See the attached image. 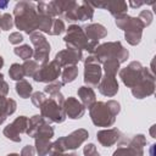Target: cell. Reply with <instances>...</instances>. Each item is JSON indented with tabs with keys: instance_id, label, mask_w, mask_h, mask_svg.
<instances>
[{
	"instance_id": "cell-1",
	"label": "cell",
	"mask_w": 156,
	"mask_h": 156,
	"mask_svg": "<svg viewBox=\"0 0 156 156\" xmlns=\"http://www.w3.org/2000/svg\"><path fill=\"white\" fill-rule=\"evenodd\" d=\"M15 23L21 30L27 34L34 33L39 27V15L35 10V5L28 1H20L15 6Z\"/></svg>"
},
{
	"instance_id": "cell-2",
	"label": "cell",
	"mask_w": 156,
	"mask_h": 156,
	"mask_svg": "<svg viewBox=\"0 0 156 156\" xmlns=\"http://www.w3.org/2000/svg\"><path fill=\"white\" fill-rule=\"evenodd\" d=\"M63 41L66 43L67 48L77 49V50H87L90 54H94L95 49L98 48L99 43L89 40L83 30L82 27L72 24L67 28V34L63 38Z\"/></svg>"
},
{
	"instance_id": "cell-3",
	"label": "cell",
	"mask_w": 156,
	"mask_h": 156,
	"mask_svg": "<svg viewBox=\"0 0 156 156\" xmlns=\"http://www.w3.org/2000/svg\"><path fill=\"white\" fill-rule=\"evenodd\" d=\"M116 24L118 28L124 30V38L130 45H138L140 43L143 28H145V26L138 17L122 15L116 18Z\"/></svg>"
},
{
	"instance_id": "cell-4",
	"label": "cell",
	"mask_w": 156,
	"mask_h": 156,
	"mask_svg": "<svg viewBox=\"0 0 156 156\" xmlns=\"http://www.w3.org/2000/svg\"><path fill=\"white\" fill-rule=\"evenodd\" d=\"M93 55L95 56L99 63H104L106 60H110V58H117L119 63H122L127 61L129 52L126 48H123V45L119 41H108V43L98 45Z\"/></svg>"
},
{
	"instance_id": "cell-5",
	"label": "cell",
	"mask_w": 156,
	"mask_h": 156,
	"mask_svg": "<svg viewBox=\"0 0 156 156\" xmlns=\"http://www.w3.org/2000/svg\"><path fill=\"white\" fill-rule=\"evenodd\" d=\"M89 138L88 130L80 128L72 132L69 135L58 138L55 143H52L51 152H65L67 150H74L79 147L87 139Z\"/></svg>"
},
{
	"instance_id": "cell-6",
	"label": "cell",
	"mask_w": 156,
	"mask_h": 156,
	"mask_svg": "<svg viewBox=\"0 0 156 156\" xmlns=\"http://www.w3.org/2000/svg\"><path fill=\"white\" fill-rule=\"evenodd\" d=\"M89 115L93 123L98 127H111L115 123L117 116L112 112L107 104L102 101L94 102L89 107Z\"/></svg>"
},
{
	"instance_id": "cell-7",
	"label": "cell",
	"mask_w": 156,
	"mask_h": 156,
	"mask_svg": "<svg viewBox=\"0 0 156 156\" xmlns=\"http://www.w3.org/2000/svg\"><path fill=\"white\" fill-rule=\"evenodd\" d=\"M147 72H149V69L146 67H143L140 62L133 61L127 67H124L119 71V77L122 79V82L124 83V85L132 89L136 84L140 83V80L145 77V74Z\"/></svg>"
},
{
	"instance_id": "cell-8",
	"label": "cell",
	"mask_w": 156,
	"mask_h": 156,
	"mask_svg": "<svg viewBox=\"0 0 156 156\" xmlns=\"http://www.w3.org/2000/svg\"><path fill=\"white\" fill-rule=\"evenodd\" d=\"M39 108H40V115L46 122L62 123L66 119V113L63 111L62 105H60L52 98H46Z\"/></svg>"
},
{
	"instance_id": "cell-9",
	"label": "cell",
	"mask_w": 156,
	"mask_h": 156,
	"mask_svg": "<svg viewBox=\"0 0 156 156\" xmlns=\"http://www.w3.org/2000/svg\"><path fill=\"white\" fill-rule=\"evenodd\" d=\"M29 38H30L32 44L34 45V50H33L34 51V54H33L34 61L41 66L48 63L49 62V54H50V44L46 40V38L38 32L29 34Z\"/></svg>"
},
{
	"instance_id": "cell-10",
	"label": "cell",
	"mask_w": 156,
	"mask_h": 156,
	"mask_svg": "<svg viewBox=\"0 0 156 156\" xmlns=\"http://www.w3.org/2000/svg\"><path fill=\"white\" fill-rule=\"evenodd\" d=\"M102 68L94 55H90L84 61V83L88 87H98L101 80Z\"/></svg>"
},
{
	"instance_id": "cell-11",
	"label": "cell",
	"mask_w": 156,
	"mask_h": 156,
	"mask_svg": "<svg viewBox=\"0 0 156 156\" xmlns=\"http://www.w3.org/2000/svg\"><path fill=\"white\" fill-rule=\"evenodd\" d=\"M146 145V139L143 134L134 135L127 146L118 147L112 156H143L144 155V146Z\"/></svg>"
},
{
	"instance_id": "cell-12",
	"label": "cell",
	"mask_w": 156,
	"mask_h": 156,
	"mask_svg": "<svg viewBox=\"0 0 156 156\" xmlns=\"http://www.w3.org/2000/svg\"><path fill=\"white\" fill-rule=\"evenodd\" d=\"M61 68L62 67L55 60H52V61L43 65L38 69V72L34 74L33 79L39 83H52L61 76V72H62Z\"/></svg>"
},
{
	"instance_id": "cell-13",
	"label": "cell",
	"mask_w": 156,
	"mask_h": 156,
	"mask_svg": "<svg viewBox=\"0 0 156 156\" xmlns=\"http://www.w3.org/2000/svg\"><path fill=\"white\" fill-rule=\"evenodd\" d=\"M93 15H94L93 6L89 2L83 1L82 4L76 2V5L63 15V17L67 21L74 22V21H87V20H90L93 17Z\"/></svg>"
},
{
	"instance_id": "cell-14",
	"label": "cell",
	"mask_w": 156,
	"mask_h": 156,
	"mask_svg": "<svg viewBox=\"0 0 156 156\" xmlns=\"http://www.w3.org/2000/svg\"><path fill=\"white\" fill-rule=\"evenodd\" d=\"M27 127H28V118L26 116H20L12 123H10L4 128V135L15 143H20L21 134L26 133Z\"/></svg>"
},
{
	"instance_id": "cell-15",
	"label": "cell",
	"mask_w": 156,
	"mask_h": 156,
	"mask_svg": "<svg viewBox=\"0 0 156 156\" xmlns=\"http://www.w3.org/2000/svg\"><path fill=\"white\" fill-rule=\"evenodd\" d=\"M154 91H155V76L152 71L149 69V72L140 80V83L136 84L134 88H132V94L136 99H144L152 95Z\"/></svg>"
},
{
	"instance_id": "cell-16",
	"label": "cell",
	"mask_w": 156,
	"mask_h": 156,
	"mask_svg": "<svg viewBox=\"0 0 156 156\" xmlns=\"http://www.w3.org/2000/svg\"><path fill=\"white\" fill-rule=\"evenodd\" d=\"M83 58L82 51L77 49H71L67 48L65 50H61L56 54L55 61L61 66V67H67V66H76L80 60Z\"/></svg>"
},
{
	"instance_id": "cell-17",
	"label": "cell",
	"mask_w": 156,
	"mask_h": 156,
	"mask_svg": "<svg viewBox=\"0 0 156 156\" xmlns=\"http://www.w3.org/2000/svg\"><path fill=\"white\" fill-rule=\"evenodd\" d=\"M63 111L66 113L67 117L72 118V119H79L84 116L85 112V107L82 105L80 101H78L76 98L69 96L67 99H65L63 102Z\"/></svg>"
},
{
	"instance_id": "cell-18",
	"label": "cell",
	"mask_w": 156,
	"mask_h": 156,
	"mask_svg": "<svg viewBox=\"0 0 156 156\" xmlns=\"http://www.w3.org/2000/svg\"><path fill=\"white\" fill-rule=\"evenodd\" d=\"M122 136H123V134L117 128L102 129V130H99L96 133L98 141L105 147H110V146L115 145L116 143H118L122 139Z\"/></svg>"
},
{
	"instance_id": "cell-19",
	"label": "cell",
	"mask_w": 156,
	"mask_h": 156,
	"mask_svg": "<svg viewBox=\"0 0 156 156\" xmlns=\"http://www.w3.org/2000/svg\"><path fill=\"white\" fill-rule=\"evenodd\" d=\"M100 94L107 98H112L118 93V82L116 79V76H108L105 74L101 77V80L98 85Z\"/></svg>"
},
{
	"instance_id": "cell-20",
	"label": "cell",
	"mask_w": 156,
	"mask_h": 156,
	"mask_svg": "<svg viewBox=\"0 0 156 156\" xmlns=\"http://www.w3.org/2000/svg\"><path fill=\"white\" fill-rule=\"evenodd\" d=\"M83 30L87 38L93 41H99V39H102L107 35V29L102 24H99V23H91L87 26Z\"/></svg>"
},
{
	"instance_id": "cell-21",
	"label": "cell",
	"mask_w": 156,
	"mask_h": 156,
	"mask_svg": "<svg viewBox=\"0 0 156 156\" xmlns=\"http://www.w3.org/2000/svg\"><path fill=\"white\" fill-rule=\"evenodd\" d=\"M16 107L17 104L15 100L0 96V124L4 123V121L16 111Z\"/></svg>"
},
{
	"instance_id": "cell-22",
	"label": "cell",
	"mask_w": 156,
	"mask_h": 156,
	"mask_svg": "<svg viewBox=\"0 0 156 156\" xmlns=\"http://www.w3.org/2000/svg\"><path fill=\"white\" fill-rule=\"evenodd\" d=\"M78 96L84 107L89 108L94 102H96L95 93H94L93 88H90V87H80L78 89Z\"/></svg>"
},
{
	"instance_id": "cell-23",
	"label": "cell",
	"mask_w": 156,
	"mask_h": 156,
	"mask_svg": "<svg viewBox=\"0 0 156 156\" xmlns=\"http://www.w3.org/2000/svg\"><path fill=\"white\" fill-rule=\"evenodd\" d=\"M45 123H46V121L43 118L41 115H34L33 117L28 118V127H27L26 133H27L29 136L34 138L35 134L38 133V130H39V129L41 128V126H44Z\"/></svg>"
},
{
	"instance_id": "cell-24",
	"label": "cell",
	"mask_w": 156,
	"mask_h": 156,
	"mask_svg": "<svg viewBox=\"0 0 156 156\" xmlns=\"http://www.w3.org/2000/svg\"><path fill=\"white\" fill-rule=\"evenodd\" d=\"M104 9H107L111 15H113L116 18L126 15L127 12V4L124 1H105Z\"/></svg>"
},
{
	"instance_id": "cell-25",
	"label": "cell",
	"mask_w": 156,
	"mask_h": 156,
	"mask_svg": "<svg viewBox=\"0 0 156 156\" xmlns=\"http://www.w3.org/2000/svg\"><path fill=\"white\" fill-rule=\"evenodd\" d=\"M35 139V150L39 156H46L49 152H51L52 143L50 139L45 138H34Z\"/></svg>"
},
{
	"instance_id": "cell-26",
	"label": "cell",
	"mask_w": 156,
	"mask_h": 156,
	"mask_svg": "<svg viewBox=\"0 0 156 156\" xmlns=\"http://www.w3.org/2000/svg\"><path fill=\"white\" fill-rule=\"evenodd\" d=\"M16 93L20 95V98L22 99H28L30 98V95L33 94V87L29 84V82L22 79L20 82H17L16 84Z\"/></svg>"
},
{
	"instance_id": "cell-27",
	"label": "cell",
	"mask_w": 156,
	"mask_h": 156,
	"mask_svg": "<svg viewBox=\"0 0 156 156\" xmlns=\"http://www.w3.org/2000/svg\"><path fill=\"white\" fill-rule=\"evenodd\" d=\"M78 76V67L77 66H67L62 72H61V77H62V84H68L72 83Z\"/></svg>"
},
{
	"instance_id": "cell-28",
	"label": "cell",
	"mask_w": 156,
	"mask_h": 156,
	"mask_svg": "<svg viewBox=\"0 0 156 156\" xmlns=\"http://www.w3.org/2000/svg\"><path fill=\"white\" fill-rule=\"evenodd\" d=\"M119 61L117 58H110V60H106L102 66H104V71H105V74H108V76H116V73L118 72L119 69Z\"/></svg>"
},
{
	"instance_id": "cell-29",
	"label": "cell",
	"mask_w": 156,
	"mask_h": 156,
	"mask_svg": "<svg viewBox=\"0 0 156 156\" xmlns=\"http://www.w3.org/2000/svg\"><path fill=\"white\" fill-rule=\"evenodd\" d=\"M13 52H15L20 58H22V60H24V61L29 60V58L33 56V54H34L33 49H32L28 44H23V45H21V46H16L15 50H13Z\"/></svg>"
},
{
	"instance_id": "cell-30",
	"label": "cell",
	"mask_w": 156,
	"mask_h": 156,
	"mask_svg": "<svg viewBox=\"0 0 156 156\" xmlns=\"http://www.w3.org/2000/svg\"><path fill=\"white\" fill-rule=\"evenodd\" d=\"M9 76H10V78L11 79H13V80H22L23 78H24V69H23V66L22 65H20V63H13L11 67H10V69H9Z\"/></svg>"
},
{
	"instance_id": "cell-31",
	"label": "cell",
	"mask_w": 156,
	"mask_h": 156,
	"mask_svg": "<svg viewBox=\"0 0 156 156\" xmlns=\"http://www.w3.org/2000/svg\"><path fill=\"white\" fill-rule=\"evenodd\" d=\"M23 66V69H24V74L27 77H34V74L38 72V69L40 68L39 63L35 62V61H32V60H27L24 61V63L22 65Z\"/></svg>"
},
{
	"instance_id": "cell-32",
	"label": "cell",
	"mask_w": 156,
	"mask_h": 156,
	"mask_svg": "<svg viewBox=\"0 0 156 156\" xmlns=\"http://www.w3.org/2000/svg\"><path fill=\"white\" fill-rule=\"evenodd\" d=\"M52 136H54V129L46 122L44 126H41V128L38 130V133L35 134L34 138H45V139H50L51 140Z\"/></svg>"
},
{
	"instance_id": "cell-33",
	"label": "cell",
	"mask_w": 156,
	"mask_h": 156,
	"mask_svg": "<svg viewBox=\"0 0 156 156\" xmlns=\"http://www.w3.org/2000/svg\"><path fill=\"white\" fill-rule=\"evenodd\" d=\"M13 26V18L10 13H4L0 16V29L9 30Z\"/></svg>"
},
{
	"instance_id": "cell-34",
	"label": "cell",
	"mask_w": 156,
	"mask_h": 156,
	"mask_svg": "<svg viewBox=\"0 0 156 156\" xmlns=\"http://www.w3.org/2000/svg\"><path fill=\"white\" fill-rule=\"evenodd\" d=\"M62 87H63L62 82H56V80H55V82H52V83H49V84L44 88V91L51 96V95H55V94L60 93V90H61Z\"/></svg>"
},
{
	"instance_id": "cell-35",
	"label": "cell",
	"mask_w": 156,
	"mask_h": 156,
	"mask_svg": "<svg viewBox=\"0 0 156 156\" xmlns=\"http://www.w3.org/2000/svg\"><path fill=\"white\" fill-rule=\"evenodd\" d=\"M65 30V23L62 20H58V18H54V22H52V27H51V35H58L61 34L62 32Z\"/></svg>"
},
{
	"instance_id": "cell-36",
	"label": "cell",
	"mask_w": 156,
	"mask_h": 156,
	"mask_svg": "<svg viewBox=\"0 0 156 156\" xmlns=\"http://www.w3.org/2000/svg\"><path fill=\"white\" fill-rule=\"evenodd\" d=\"M45 94L44 93H41V91H35V93H33L32 95H30V100H32V102H33V105L34 106H37L38 108L40 107V105L45 101Z\"/></svg>"
},
{
	"instance_id": "cell-37",
	"label": "cell",
	"mask_w": 156,
	"mask_h": 156,
	"mask_svg": "<svg viewBox=\"0 0 156 156\" xmlns=\"http://www.w3.org/2000/svg\"><path fill=\"white\" fill-rule=\"evenodd\" d=\"M138 18H139V20L144 23V26L146 27V26H149V24L151 23V21H152V13H151L150 11H147V10H144V11L140 12V15H139Z\"/></svg>"
},
{
	"instance_id": "cell-38",
	"label": "cell",
	"mask_w": 156,
	"mask_h": 156,
	"mask_svg": "<svg viewBox=\"0 0 156 156\" xmlns=\"http://www.w3.org/2000/svg\"><path fill=\"white\" fill-rule=\"evenodd\" d=\"M83 152H84V156H100V154L98 152L96 146L94 144L85 145L84 149H83Z\"/></svg>"
},
{
	"instance_id": "cell-39",
	"label": "cell",
	"mask_w": 156,
	"mask_h": 156,
	"mask_svg": "<svg viewBox=\"0 0 156 156\" xmlns=\"http://www.w3.org/2000/svg\"><path fill=\"white\" fill-rule=\"evenodd\" d=\"M7 94H9V84L4 80V74L0 73V96L6 98Z\"/></svg>"
},
{
	"instance_id": "cell-40",
	"label": "cell",
	"mask_w": 156,
	"mask_h": 156,
	"mask_svg": "<svg viewBox=\"0 0 156 156\" xmlns=\"http://www.w3.org/2000/svg\"><path fill=\"white\" fill-rule=\"evenodd\" d=\"M9 41H10L11 44L17 45V44H20V43H22V41H23V35H22L20 32L11 33V34H10V37H9Z\"/></svg>"
},
{
	"instance_id": "cell-41",
	"label": "cell",
	"mask_w": 156,
	"mask_h": 156,
	"mask_svg": "<svg viewBox=\"0 0 156 156\" xmlns=\"http://www.w3.org/2000/svg\"><path fill=\"white\" fill-rule=\"evenodd\" d=\"M20 156H34V147L32 145H26L22 149Z\"/></svg>"
},
{
	"instance_id": "cell-42",
	"label": "cell",
	"mask_w": 156,
	"mask_h": 156,
	"mask_svg": "<svg viewBox=\"0 0 156 156\" xmlns=\"http://www.w3.org/2000/svg\"><path fill=\"white\" fill-rule=\"evenodd\" d=\"M50 156H78L77 154H65V152H51Z\"/></svg>"
},
{
	"instance_id": "cell-43",
	"label": "cell",
	"mask_w": 156,
	"mask_h": 156,
	"mask_svg": "<svg viewBox=\"0 0 156 156\" xmlns=\"http://www.w3.org/2000/svg\"><path fill=\"white\" fill-rule=\"evenodd\" d=\"M7 5H9V2H7V1H0V10L6 9V7H7Z\"/></svg>"
},
{
	"instance_id": "cell-44",
	"label": "cell",
	"mask_w": 156,
	"mask_h": 156,
	"mask_svg": "<svg viewBox=\"0 0 156 156\" xmlns=\"http://www.w3.org/2000/svg\"><path fill=\"white\" fill-rule=\"evenodd\" d=\"M4 66V58H2V56H0V68Z\"/></svg>"
},
{
	"instance_id": "cell-45",
	"label": "cell",
	"mask_w": 156,
	"mask_h": 156,
	"mask_svg": "<svg viewBox=\"0 0 156 156\" xmlns=\"http://www.w3.org/2000/svg\"><path fill=\"white\" fill-rule=\"evenodd\" d=\"M154 128H155V126H152V128H151V130H150V133H151L152 138H155V134H154Z\"/></svg>"
},
{
	"instance_id": "cell-46",
	"label": "cell",
	"mask_w": 156,
	"mask_h": 156,
	"mask_svg": "<svg viewBox=\"0 0 156 156\" xmlns=\"http://www.w3.org/2000/svg\"><path fill=\"white\" fill-rule=\"evenodd\" d=\"M7 156H20V155L18 154H9Z\"/></svg>"
}]
</instances>
